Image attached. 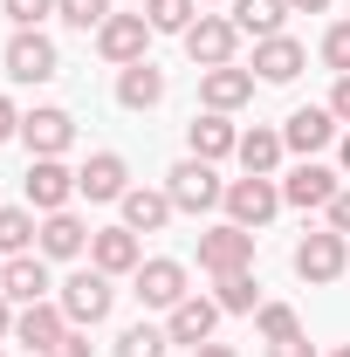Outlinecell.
<instances>
[{
    "label": "cell",
    "mask_w": 350,
    "mask_h": 357,
    "mask_svg": "<svg viewBox=\"0 0 350 357\" xmlns=\"http://www.w3.org/2000/svg\"><path fill=\"white\" fill-rule=\"evenodd\" d=\"M110 282H117V275H103V268H76V275L62 282V296H55L62 316H69L76 330H96L103 316L117 310V289H110Z\"/></svg>",
    "instance_id": "6da1fadb"
},
{
    "label": "cell",
    "mask_w": 350,
    "mask_h": 357,
    "mask_svg": "<svg viewBox=\"0 0 350 357\" xmlns=\"http://www.w3.org/2000/svg\"><path fill=\"white\" fill-rule=\"evenodd\" d=\"M289 261H296V275H303V282H316V289H323V282H337V275L350 268V234H337V227H323V234H303Z\"/></svg>",
    "instance_id": "7a4b0ae2"
},
{
    "label": "cell",
    "mask_w": 350,
    "mask_h": 357,
    "mask_svg": "<svg viewBox=\"0 0 350 357\" xmlns=\"http://www.w3.org/2000/svg\"><path fill=\"white\" fill-rule=\"evenodd\" d=\"M220 206H227V220L234 227H248V234H254V227H268L275 220V213H282V185H275V178H227V199H220Z\"/></svg>",
    "instance_id": "3957f363"
},
{
    "label": "cell",
    "mask_w": 350,
    "mask_h": 357,
    "mask_svg": "<svg viewBox=\"0 0 350 357\" xmlns=\"http://www.w3.org/2000/svg\"><path fill=\"white\" fill-rule=\"evenodd\" d=\"M165 192H172L178 213H206V206L227 199V185H220V172L206 165V158H178L172 172H165Z\"/></svg>",
    "instance_id": "277c9868"
},
{
    "label": "cell",
    "mask_w": 350,
    "mask_h": 357,
    "mask_svg": "<svg viewBox=\"0 0 350 357\" xmlns=\"http://www.w3.org/2000/svg\"><path fill=\"white\" fill-rule=\"evenodd\" d=\"M7 76L14 83H48L55 69H62V55H55V42H48L42 28H14V42H7Z\"/></svg>",
    "instance_id": "5b68a950"
},
{
    "label": "cell",
    "mask_w": 350,
    "mask_h": 357,
    "mask_svg": "<svg viewBox=\"0 0 350 357\" xmlns=\"http://www.w3.org/2000/svg\"><path fill=\"white\" fill-rule=\"evenodd\" d=\"M234 48H241L234 14H199V21L185 28V55H192L199 69H227V62H234Z\"/></svg>",
    "instance_id": "8992f818"
},
{
    "label": "cell",
    "mask_w": 350,
    "mask_h": 357,
    "mask_svg": "<svg viewBox=\"0 0 350 357\" xmlns=\"http://www.w3.org/2000/svg\"><path fill=\"white\" fill-rule=\"evenodd\" d=\"M131 289H137V303L144 310H178L192 289H185V261H172V255H158V261H144L131 275Z\"/></svg>",
    "instance_id": "52a82bcc"
},
{
    "label": "cell",
    "mask_w": 350,
    "mask_h": 357,
    "mask_svg": "<svg viewBox=\"0 0 350 357\" xmlns=\"http://www.w3.org/2000/svg\"><path fill=\"white\" fill-rule=\"evenodd\" d=\"M21 144H28L35 158H62V151L76 144V117H69L62 103H42V110L21 117Z\"/></svg>",
    "instance_id": "ba28073f"
},
{
    "label": "cell",
    "mask_w": 350,
    "mask_h": 357,
    "mask_svg": "<svg viewBox=\"0 0 350 357\" xmlns=\"http://www.w3.org/2000/svg\"><path fill=\"white\" fill-rule=\"evenodd\" d=\"M199 268L206 275H227V268H254V234L248 227H234V220H220L199 234Z\"/></svg>",
    "instance_id": "9c48e42d"
},
{
    "label": "cell",
    "mask_w": 350,
    "mask_h": 357,
    "mask_svg": "<svg viewBox=\"0 0 350 357\" xmlns=\"http://www.w3.org/2000/svg\"><path fill=\"white\" fill-rule=\"evenodd\" d=\"M48 255H7L0 261V296L14 303V310H28V303H48Z\"/></svg>",
    "instance_id": "30bf717a"
},
{
    "label": "cell",
    "mask_w": 350,
    "mask_h": 357,
    "mask_svg": "<svg viewBox=\"0 0 350 357\" xmlns=\"http://www.w3.org/2000/svg\"><path fill=\"white\" fill-rule=\"evenodd\" d=\"M144 42H151V21H144V14H110V21L96 28V48H103V62H117V69L144 62Z\"/></svg>",
    "instance_id": "8fae6325"
},
{
    "label": "cell",
    "mask_w": 350,
    "mask_h": 357,
    "mask_svg": "<svg viewBox=\"0 0 350 357\" xmlns=\"http://www.w3.org/2000/svg\"><path fill=\"white\" fill-rule=\"evenodd\" d=\"M21 185H28V206H35V213H62V206L76 199V172H69L62 158H35Z\"/></svg>",
    "instance_id": "7c38bea8"
},
{
    "label": "cell",
    "mask_w": 350,
    "mask_h": 357,
    "mask_svg": "<svg viewBox=\"0 0 350 357\" xmlns=\"http://www.w3.org/2000/svg\"><path fill=\"white\" fill-rule=\"evenodd\" d=\"M337 192H344V172H330V165H316V158H303V165H296V172L282 178V206H330V199H337Z\"/></svg>",
    "instance_id": "4fadbf2b"
},
{
    "label": "cell",
    "mask_w": 350,
    "mask_h": 357,
    "mask_svg": "<svg viewBox=\"0 0 350 357\" xmlns=\"http://www.w3.org/2000/svg\"><path fill=\"white\" fill-rule=\"evenodd\" d=\"M254 83H261V76H254V69H234V62H227V69H199V103L234 117L241 103H254Z\"/></svg>",
    "instance_id": "5bb4252c"
},
{
    "label": "cell",
    "mask_w": 350,
    "mask_h": 357,
    "mask_svg": "<svg viewBox=\"0 0 350 357\" xmlns=\"http://www.w3.org/2000/svg\"><path fill=\"white\" fill-rule=\"evenodd\" d=\"M213 323H220V303H213V296H185L178 310H165V337L185 344V351H199V344H213Z\"/></svg>",
    "instance_id": "9a60e30c"
},
{
    "label": "cell",
    "mask_w": 350,
    "mask_h": 357,
    "mask_svg": "<svg viewBox=\"0 0 350 357\" xmlns=\"http://www.w3.org/2000/svg\"><path fill=\"white\" fill-rule=\"evenodd\" d=\"M330 137H337L330 103H303V110H289V124H282V144H289V151H303V158H316Z\"/></svg>",
    "instance_id": "2e32d148"
},
{
    "label": "cell",
    "mask_w": 350,
    "mask_h": 357,
    "mask_svg": "<svg viewBox=\"0 0 350 357\" xmlns=\"http://www.w3.org/2000/svg\"><path fill=\"white\" fill-rule=\"evenodd\" d=\"M76 192H83V199H124V192H131V165H124L117 151H89V165L76 172Z\"/></svg>",
    "instance_id": "e0dca14e"
},
{
    "label": "cell",
    "mask_w": 350,
    "mask_h": 357,
    "mask_svg": "<svg viewBox=\"0 0 350 357\" xmlns=\"http://www.w3.org/2000/svg\"><path fill=\"white\" fill-rule=\"evenodd\" d=\"M89 268H103V275H137V268H144L137 234H131V227H103V234H89Z\"/></svg>",
    "instance_id": "ac0fdd59"
},
{
    "label": "cell",
    "mask_w": 350,
    "mask_h": 357,
    "mask_svg": "<svg viewBox=\"0 0 350 357\" xmlns=\"http://www.w3.org/2000/svg\"><path fill=\"white\" fill-rule=\"evenodd\" d=\"M303 69H309V55H303L296 35H268V42H254V76H261V83H296Z\"/></svg>",
    "instance_id": "d6986e66"
},
{
    "label": "cell",
    "mask_w": 350,
    "mask_h": 357,
    "mask_svg": "<svg viewBox=\"0 0 350 357\" xmlns=\"http://www.w3.org/2000/svg\"><path fill=\"white\" fill-rule=\"evenodd\" d=\"M89 248V227L62 206V213H42V234H35V255H48V261H76Z\"/></svg>",
    "instance_id": "ffe728a7"
},
{
    "label": "cell",
    "mask_w": 350,
    "mask_h": 357,
    "mask_svg": "<svg viewBox=\"0 0 350 357\" xmlns=\"http://www.w3.org/2000/svg\"><path fill=\"white\" fill-rule=\"evenodd\" d=\"M62 330H76V323L62 316V303H28V310H14V344H28L35 357H42Z\"/></svg>",
    "instance_id": "44dd1931"
},
{
    "label": "cell",
    "mask_w": 350,
    "mask_h": 357,
    "mask_svg": "<svg viewBox=\"0 0 350 357\" xmlns=\"http://www.w3.org/2000/svg\"><path fill=\"white\" fill-rule=\"evenodd\" d=\"M185 137H192V158H206V165H220V158H234V151H241V131L227 124V110L192 117V124H185Z\"/></svg>",
    "instance_id": "7402d4cb"
},
{
    "label": "cell",
    "mask_w": 350,
    "mask_h": 357,
    "mask_svg": "<svg viewBox=\"0 0 350 357\" xmlns=\"http://www.w3.org/2000/svg\"><path fill=\"white\" fill-rule=\"evenodd\" d=\"M117 103L124 110H151V103H165V69L144 55V62H131L124 76H117Z\"/></svg>",
    "instance_id": "603a6c76"
},
{
    "label": "cell",
    "mask_w": 350,
    "mask_h": 357,
    "mask_svg": "<svg viewBox=\"0 0 350 357\" xmlns=\"http://www.w3.org/2000/svg\"><path fill=\"white\" fill-rule=\"evenodd\" d=\"M117 206H124V227H131V234H158V227L178 213V206H172V192H151V185H131Z\"/></svg>",
    "instance_id": "cb8c5ba5"
},
{
    "label": "cell",
    "mask_w": 350,
    "mask_h": 357,
    "mask_svg": "<svg viewBox=\"0 0 350 357\" xmlns=\"http://www.w3.org/2000/svg\"><path fill=\"white\" fill-rule=\"evenodd\" d=\"M282 131H268V124H254V131H241V172H254V178H275V165H282Z\"/></svg>",
    "instance_id": "d4e9b609"
},
{
    "label": "cell",
    "mask_w": 350,
    "mask_h": 357,
    "mask_svg": "<svg viewBox=\"0 0 350 357\" xmlns=\"http://www.w3.org/2000/svg\"><path fill=\"white\" fill-rule=\"evenodd\" d=\"M213 303H220L227 316L261 310V282H254V268H227V275H213Z\"/></svg>",
    "instance_id": "484cf974"
},
{
    "label": "cell",
    "mask_w": 350,
    "mask_h": 357,
    "mask_svg": "<svg viewBox=\"0 0 350 357\" xmlns=\"http://www.w3.org/2000/svg\"><path fill=\"white\" fill-rule=\"evenodd\" d=\"M282 21H289V0H234V28L254 35V42L282 35Z\"/></svg>",
    "instance_id": "4316f807"
},
{
    "label": "cell",
    "mask_w": 350,
    "mask_h": 357,
    "mask_svg": "<svg viewBox=\"0 0 350 357\" xmlns=\"http://www.w3.org/2000/svg\"><path fill=\"white\" fill-rule=\"evenodd\" d=\"M35 234H42L35 206H0V255H35Z\"/></svg>",
    "instance_id": "83f0119b"
},
{
    "label": "cell",
    "mask_w": 350,
    "mask_h": 357,
    "mask_svg": "<svg viewBox=\"0 0 350 357\" xmlns=\"http://www.w3.org/2000/svg\"><path fill=\"white\" fill-rule=\"evenodd\" d=\"M144 21H151V35H185L199 21V0H144Z\"/></svg>",
    "instance_id": "f1b7e54d"
},
{
    "label": "cell",
    "mask_w": 350,
    "mask_h": 357,
    "mask_svg": "<svg viewBox=\"0 0 350 357\" xmlns=\"http://www.w3.org/2000/svg\"><path fill=\"white\" fill-rule=\"evenodd\" d=\"M254 323H261L268 344H289V337H303V316L289 310V303H261V310H254Z\"/></svg>",
    "instance_id": "f546056e"
},
{
    "label": "cell",
    "mask_w": 350,
    "mask_h": 357,
    "mask_svg": "<svg viewBox=\"0 0 350 357\" xmlns=\"http://www.w3.org/2000/svg\"><path fill=\"white\" fill-rule=\"evenodd\" d=\"M165 344H172V337H165L158 323H131V330L117 337V357H165Z\"/></svg>",
    "instance_id": "4dcf8cb0"
},
{
    "label": "cell",
    "mask_w": 350,
    "mask_h": 357,
    "mask_svg": "<svg viewBox=\"0 0 350 357\" xmlns=\"http://www.w3.org/2000/svg\"><path fill=\"white\" fill-rule=\"evenodd\" d=\"M55 14H62V21H69V28H103V21H110V0H55Z\"/></svg>",
    "instance_id": "1f68e13d"
},
{
    "label": "cell",
    "mask_w": 350,
    "mask_h": 357,
    "mask_svg": "<svg viewBox=\"0 0 350 357\" xmlns=\"http://www.w3.org/2000/svg\"><path fill=\"white\" fill-rule=\"evenodd\" d=\"M323 62H330L337 76H350V21H330V35H323Z\"/></svg>",
    "instance_id": "d6a6232c"
},
{
    "label": "cell",
    "mask_w": 350,
    "mask_h": 357,
    "mask_svg": "<svg viewBox=\"0 0 350 357\" xmlns=\"http://www.w3.org/2000/svg\"><path fill=\"white\" fill-rule=\"evenodd\" d=\"M0 7H7L14 28H42L48 14H55V0H0Z\"/></svg>",
    "instance_id": "836d02e7"
},
{
    "label": "cell",
    "mask_w": 350,
    "mask_h": 357,
    "mask_svg": "<svg viewBox=\"0 0 350 357\" xmlns=\"http://www.w3.org/2000/svg\"><path fill=\"white\" fill-rule=\"evenodd\" d=\"M42 357H89V330H62V337H55Z\"/></svg>",
    "instance_id": "e575fe53"
},
{
    "label": "cell",
    "mask_w": 350,
    "mask_h": 357,
    "mask_svg": "<svg viewBox=\"0 0 350 357\" xmlns=\"http://www.w3.org/2000/svg\"><path fill=\"white\" fill-rule=\"evenodd\" d=\"M330 117L350 124V76H337V89H330Z\"/></svg>",
    "instance_id": "d590c367"
},
{
    "label": "cell",
    "mask_w": 350,
    "mask_h": 357,
    "mask_svg": "<svg viewBox=\"0 0 350 357\" xmlns=\"http://www.w3.org/2000/svg\"><path fill=\"white\" fill-rule=\"evenodd\" d=\"M323 213H330V227H337V234H350V185L330 199V206H323Z\"/></svg>",
    "instance_id": "8d00e7d4"
},
{
    "label": "cell",
    "mask_w": 350,
    "mask_h": 357,
    "mask_svg": "<svg viewBox=\"0 0 350 357\" xmlns=\"http://www.w3.org/2000/svg\"><path fill=\"white\" fill-rule=\"evenodd\" d=\"M268 357H323L309 337H289V344H268Z\"/></svg>",
    "instance_id": "74e56055"
},
{
    "label": "cell",
    "mask_w": 350,
    "mask_h": 357,
    "mask_svg": "<svg viewBox=\"0 0 350 357\" xmlns=\"http://www.w3.org/2000/svg\"><path fill=\"white\" fill-rule=\"evenodd\" d=\"M7 137H21V110H14V103L0 96V144H7Z\"/></svg>",
    "instance_id": "f35d334b"
},
{
    "label": "cell",
    "mask_w": 350,
    "mask_h": 357,
    "mask_svg": "<svg viewBox=\"0 0 350 357\" xmlns=\"http://www.w3.org/2000/svg\"><path fill=\"white\" fill-rule=\"evenodd\" d=\"M192 357H241V351H234V344H199Z\"/></svg>",
    "instance_id": "ab89813d"
},
{
    "label": "cell",
    "mask_w": 350,
    "mask_h": 357,
    "mask_svg": "<svg viewBox=\"0 0 350 357\" xmlns=\"http://www.w3.org/2000/svg\"><path fill=\"white\" fill-rule=\"evenodd\" d=\"M330 0H289V14H323Z\"/></svg>",
    "instance_id": "60d3db41"
},
{
    "label": "cell",
    "mask_w": 350,
    "mask_h": 357,
    "mask_svg": "<svg viewBox=\"0 0 350 357\" xmlns=\"http://www.w3.org/2000/svg\"><path fill=\"white\" fill-rule=\"evenodd\" d=\"M0 337H14V303L0 296Z\"/></svg>",
    "instance_id": "b9f144b4"
},
{
    "label": "cell",
    "mask_w": 350,
    "mask_h": 357,
    "mask_svg": "<svg viewBox=\"0 0 350 357\" xmlns=\"http://www.w3.org/2000/svg\"><path fill=\"white\" fill-rule=\"evenodd\" d=\"M344 178H350V131H344Z\"/></svg>",
    "instance_id": "7bdbcfd3"
},
{
    "label": "cell",
    "mask_w": 350,
    "mask_h": 357,
    "mask_svg": "<svg viewBox=\"0 0 350 357\" xmlns=\"http://www.w3.org/2000/svg\"><path fill=\"white\" fill-rule=\"evenodd\" d=\"M323 357H350V344H337V351H323Z\"/></svg>",
    "instance_id": "ee69618b"
},
{
    "label": "cell",
    "mask_w": 350,
    "mask_h": 357,
    "mask_svg": "<svg viewBox=\"0 0 350 357\" xmlns=\"http://www.w3.org/2000/svg\"><path fill=\"white\" fill-rule=\"evenodd\" d=\"M199 7H206V0H199Z\"/></svg>",
    "instance_id": "f6af8a7d"
},
{
    "label": "cell",
    "mask_w": 350,
    "mask_h": 357,
    "mask_svg": "<svg viewBox=\"0 0 350 357\" xmlns=\"http://www.w3.org/2000/svg\"><path fill=\"white\" fill-rule=\"evenodd\" d=\"M0 357H7V351H0Z\"/></svg>",
    "instance_id": "bcb514c9"
}]
</instances>
